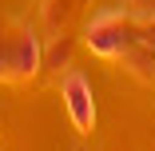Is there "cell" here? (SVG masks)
<instances>
[{"label":"cell","mask_w":155,"mask_h":151,"mask_svg":"<svg viewBox=\"0 0 155 151\" xmlns=\"http://www.w3.org/2000/svg\"><path fill=\"white\" fill-rule=\"evenodd\" d=\"M135 40H139V24L131 20L127 8H107L87 24V48L104 60H123Z\"/></svg>","instance_id":"6da1fadb"},{"label":"cell","mask_w":155,"mask_h":151,"mask_svg":"<svg viewBox=\"0 0 155 151\" xmlns=\"http://www.w3.org/2000/svg\"><path fill=\"white\" fill-rule=\"evenodd\" d=\"M44 68V48L32 24L12 20L8 24V84H24Z\"/></svg>","instance_id":"7a4b0ae2"},{"label":"cell","mask_w":155,"mask_h":151,"mask_svg":"<svg viewBox=\"0 0 155 151\" xmlns=\"http://www.w3.org/2000/svg\"><path fill=\"white\" fill-rule=\"evenodd\" d=\"M60 96H64V107L72 115V127L80 135H87L96 127V92H91V84L84 72H64V84H60Z\"/></svg>","instance_id":"3957f363"},{"label":"cell","mask_w":155,"mask_h":151,"mask_svg":"<svg viewBox=\"0 0 155 151\" xmlns=\"http://www.w3.org/2000/svg\"><path fill=\"white\" fill-rule=\"evenodd\" d=\"M127 12L135 24H151L155 20V0H127Z\"/></svg>","instance_id":"277c9868"},{"label":"cell","mask_w":155,"mask_h":151,"mask_svg":"<svg viewBox=\"0 0 155 151\" xmlns=\"http://www.w3.org/2000/svg\"><path fill=\"white\" fill-rule=\"evenodd\" d=\"M8 80V24H0V84Z\"/></svg>","instance_id":"5b68a950"}]
</instances>
